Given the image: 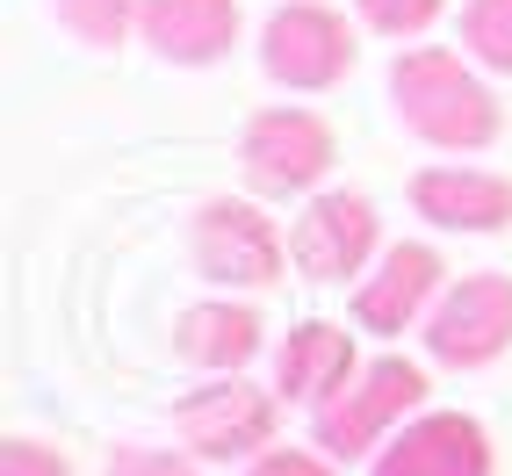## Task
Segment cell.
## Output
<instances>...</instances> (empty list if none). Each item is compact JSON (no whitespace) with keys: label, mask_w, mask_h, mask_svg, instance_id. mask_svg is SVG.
<instances>
[{"label":"cell","mask_w":512,"mask_h":476,"mask_svg":"<svg viewBox=\"0 0 512 476\" xmlns=\"http://www.w3.org/2000/svg\"><path fill=\"white\" fill-rule=\"evenodd\" d=\"M195 267H202V282H224V289H267V282H282V231L267 224L253 202H202L195 210Z\"/></svg>","instance_id":"cell-6"},{"label":"cell","mask_w":512,"mask_h":476,"mask_svg":"<svg viewBox=\"0 0 512 476\" xmlns=\"http://www.w3.org/2000/svg\"><path fill=\"white\" fill-rule=\"evenodd\" d=\"M138 8L145 0H51V15L73 29L87 51H116L130 29H138Z\"/></svg>","instance_id":"cell-15"},{"label":"cell","mask_w":512,"mask_h":476,"mask_svg":"<svg viewBox=\"0 0 512 476\" xmlns=\"http://www.w3.org/2000/svg\"><path fill=\"white\" fill-rule=\"evenodd\" d=\"M109 476H195L188 455H166V448H116Z\"/></svg>","instance_id":"cell-19"},{"label":"cell","mask_w":512,"mask_h":476,"mask_svg":"<svg viewBox=\"0 0 512 476\" xmlns=\"http://www.w3.org/2000/svg\"><path fill=\"white\" fill-rule=\"evenodd\" d=\"M462 44L476 65L512 80V0H469L462 8Z\"/></svg>","instance_id":"cell-16"},{"label":"cell","mask_w":512,"mask_h":476,"mask_svg":"<svg viewBox=\"0 0 512 476\" xmlns=\"http://www.w3.org/2000/svg\"><path fill=\"white\" fill-rule=\"evenodd\" d=\"M390 101H397V116L412 138H426L433 152H484L498 145V94L469 73V65L455 51H440V44H419V51H404L390 65Z\"/></svg>","instance_id":"cell-1"},{"label":"cell","mask_w":512,"mask_h":476,"mask_svg":"<svg viewBox=\"0 0 512 476\" xmlns=\"http://www.w3.org/2000/svg\"><path fill=\"white\" fill-rule=\"evenodd\" d=\"M412 210L440 231H505L512 224V181L491 166H419Z\"/></svg>","instance_id":"cell-10"},{"label":"cell","mask_w":512,"mask_h":476,"mask_svg":"<svg viewBox=\"0 0 512 476\" xmlns=\"http://www.w3.org/2000/svg\"><path fill=\"white\" fill-rule=\"evenodd\" d=\"M138 37L174 65H217L238 44V0H145Z\"/></svg>","instance_id":"cell-11"},{"label":"cell","mask_w":512,"mask_h":476,"mask_svg":"<svg viewBox=\"0 0 512 476\" xmlns=\"http://www.w3.org/2000/svg\"><path fill=\"white\" fill-rule=\"evenodd\" d=\"M440 275H448V267H440L433 246H390L383 267L354 289V318H361L368 332H404V325H412L426 303L440 296Z\"/></svg>","instance_id":"cell-12"},{"label":"cell","mask_w":512,"mask_h":476,"mask_svg":"<svg viewBox=\"0 0 512 476\" xmlns=\"http://www.w3.org/2000/svg\"><path fill=\"white\" fill-rule=\"evenodd\" d=\"M419 404H426V376H419L412 361L383 354V361L354 368V376L311 412V440H318L332 462H354V455H368V448H383V433H390L397 419H412Z\"/></svg>","instance_id":"cell-2"},{"label":"cell","mask_w":512,"mask_h":476,"mask_svg":"<svg viewBox=\"0 0 512 476\" xmlns=\"http://www.w3.org/2000/svg\"><path fill=\"white\" fill-rule=\"evenodd\" d=\"M174 354L188 368H217V376H238L260 354V318L246 303H195L174 325Z\"/></svg>","instance_id":"cell-14"},{"label":"cell","mask_w":512,"mask_h":476,"mask_svg":"<svg viewBox=\"0 0 512 476\" xmlns=\"http://www.w3.org/2000/svg\"><path fill=\"white\" fill-rule=\"evenodd\" d=\"M246 476H332V469H325L318 455H303V448H267Z\"/></svg>","instance_id":"cell-20"},{"label":"cell","mask_w":512,"mask_h":476,"mask_svg":"<svg viewBox=\"0 0 512 476\" xmlns=\"http://www.w3.org/2000/svg\"><path fill=\"white\" fill-rule=\"evenodd\" d=\"M174 433L195 455H210V462H238V455H253V448L275 440V397L238 383V376L210 383V390H188L174 404Z\"/></svg>","instance_id":"cell-8"},{"label":"cell","mask_w":512,"mask_h":476,"mask_svg":"<svg viewBox=\"0 0 512 476\" xmlns=\"http://www.w3.org/2000/svg\"><path fill=\"white\" fill-rule=\"evenodd\" d=\"M354 8H361V22L375 29V37H419V29L440 22L448 0H354Z\"/></svg>","instance_id":"cell-17"},{"label":"cell","mask_w":512,"mask_h":476,"mask_svg":"<svg viewBox=\"0 0 512 476\" xmlns=\"http://www.w3.org/2000/svg\"><path fill=\"white\" fill-rule=\"evenodd\" d=\"M339 159V138L332 123L318 109H296V101H282V109H260L246 123V138H238V166H246V181L260 195H311Z\"/></svg>","instance_id":"cell-3"},{"label":"cell","mask_w":512,"mask_h":476,"mask_svg":"<svg viewBox=\"0 0 512 476\" xmlns=\"http://www.w3.org/2000/svg\"><path fill=\"white\" fill-rule=\"evenodd\" d=\"M347 376H354V332L347 325H325V318L296 325L282 339V354H275V390L296 397V404H325Z\"/></svg>","instance_id":"cell-13"},{"label":"cell","mask_w":512,"mask_h":476,"mask_svg":"<svg viewBox=\"0 0 512 476\" xmlns=\"http://www.w3.org/2000/svg\"><path fill=\"white\" fill-rule=\"evenodd\" d=\"M375 238H383L375 202L332 188V195H311V202H303V217H296V231H289V260H296L311 282H347V275H361V267H368Z\"/></svg>","instance_id":"cell-7"},{"label":"cell","mask_w":512,"mask_h":476,"mask_svg":"<svg viewBox=\"0 0 512 476\" xmlns=\"http://www.w3.org/2000/svg\"><path fill=\"white\" fill-rule=\"evenodd\" d=\"M0 476H73V462L58 448H37V440H8L0 448Z\"/></svg>","instance_id":"cell-18"},{"label":"cell","mask_w":512,"mask_h":476,"mask_svg":"<svg viewBox=\"0 0 512 476\" xmlns=\"http://www.w3.org/2000/svg\"><path fill=\"white\" fill-rule=\"evenodd\" d=\"M260 73L289 87V94H318V87H339L354 73V37L347 22L318 0H289V8L267 15L260 29Z\"/></svg>","instance_id":"cell-4"},{"label":"cell","mask_w":512,"mask_h":476,"mask_svg":"<svg viewBox=\"0 0 512 476\" xmlns=\"http://www.w3.org/2000/svg\"><path fill=\"white\" fill-rule=\"evenodd\" d=\"M512 347V275H462L426 318V354L440 368H484Z\"/></svg>","instance_id":"cell-5"},{"label":"cell","mask_w":512,"mask_h":476,"mask_svg":"<svg viewBox=\"0 0 512 476\" xmlns=\"http://www.w3.org/2000/svg\"><path fill=\"white\" fill-rule=\"evenodd\" d=\"M368 476H491V440L462 412H419Z\"/></svg>","instance_id":"cell-9"}]
</instances>
